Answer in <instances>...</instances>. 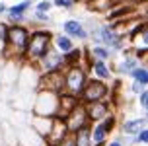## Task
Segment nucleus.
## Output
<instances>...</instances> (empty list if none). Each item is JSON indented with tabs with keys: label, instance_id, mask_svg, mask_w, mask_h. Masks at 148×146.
Masks as SVG:
<instances>
[{
	"label": "nucleus",
	"instance_id": "nucleus-1",
	"mask_svg": "<svg viewBox=\"0 0 148 146\" xmlns=\"http://www.w3.org/2000/svg\"><path fill=\"white\" fill-rule=\"evenodd\" d=\"M53 35L55 33L49 29H29V39L23 51L22 64H35L39 58H43L53 47Z\"/></svg>",
	"mask_w": 148,
	"mask_h": 146
},
{
	"label": "nucleus",
	"instance_id": "nucleus-2",
	"mask_svg": "<svg viewBox=\"0 0 148 146\" xmlns=\"http://www.w3.org/2000/svg\"><path fill=\"white\" fill-rule=\"evenodd\" d=\"M57 103H59V94L37 90L35 94H33V103H31L29 113L33 117L53 119V117L57 115Z\"/></svg>",
	"mask_w": 148,
	"mask_h": 146
},
{
	"label": "nucleus",
	"instance_id": "nucleus-3",
	"mask_svg": "<svg viewBox=\"0 0 148 146\" xmlns=\"http://www.w3.org/2000/svg\"><path fill=\"white\" fill-rule=\"evenodd\" d=\"M90 74H88V68L84 64H78V66H68L64 68V92L70 95H76L80 97L82 90L88 82Z\"/></svg>",
	"mask_w": 148,
	"mask_h": 146
},
{
	"label": "nucleus",
	"instance_id": "nucleus-4",
	"mask_svg": "<svg viewBox=\"0 0 148 146\" xmlns=\"http://www.w3.org/2000/svg\"><path fill=\"white\" fill-rule=\"evenodd\" d=\"M109 82H103V80H97V78H92L90 76L88 82H86V86L82 90L80 94V103H92V101H103L109 97Z\"/></svg>",
	"mask_w": 148,
	"mask_h": 146
},
{
	"label": "nucleus",
	"instance_id": "nucleus-5",
	"mask_svg": "<svg viewBox=\"0 0 148 146\" xmlns=\"http://www.w3.org/2000/svg\"><path fill=\"white\" fill-rule=\"evenodd\" d=\"M37 90H43V92H53V94H62L64 92V68L59 70H53V72H45L39 74L37 78Z\"/></svg>",
	"mask_w": 148,
	"mask_h": 146
},
{
	"label": "nucleus",
	"instance_id": "nucleus-6",
	"mask_svg": "<svg viewBox=\"0 0 148 146\" xmlns=\"http://www.w3.org/2000/svg\"><path fill=\"white\" fill-rule=\"evenodd\" d=\"M68 136H70V132H68V129H66V123H64L62 119L53 117L51 129L47 132V136L43 138V144L45 146H59V144H62Z\"/></svg>",
	"mask_w": 148,
	"mask_h": 146
},
{
	"label": "nucleus",
	"instance_id": "nucleus-7",
	"mask_svg": "<svg viewBox=\"0 0 148 146\" xmlns=\"http://www.w3.org/2000/svg\"><path fill=\"white\" fill-rule=\"evenodd\" d=\"M82 105H84V111H86V117H88L90 125H92V123H99V121H103L109 113H113V107H111L109 99H103V101H92V103H82Z\"/></svg>",
	"mask_w": 148,
	"mask_h": 146
},
{
	"label": "nucleus",
	"instance_id": "nucleus-8",
	"mask_svg": "<svg viewBox=\"0 0 148 146\" xmlns=\"http://www.w3.org/2000/svg\"><path fill=\"white\" fill-rule=\"evenodd\" d=\"M33 66L37 68V72H39V74L53 72V70L64 68V64H62V55H60V53H57V51L51 47V49L47 51V55H45L43 58H39V60H37Z\"/></svg>",
	"mask_w": 148,
	"mask_h": 146
},
{
	"label": "nucleus",
	"instance_id": "nucleus-9",
	"mask_svg": "<svg viewBox=\"0 0 148 146\" xmlns=\"http://www.w3.org/2000/svg\"><path fill=\"white\" fill-rule=\"evenodd\" d=\"M80 105V99L76 97V95H70L66 94V92H62V94H59V103H57V119H66L70 113H72L76 107Z\"/></svg>",
	"mask_w": 148,
	"mask_h": 146
},
{
	"label": "nucleus",
	"instance_id": "nucleus-10",
	"mask_svg": "<svg viewBox=\"0 0 148 146\" xmlns=\"http://www.w3.org/2000/svg\"><path fill=\"white\" fill-rule=\"evenodd\" d=\"M64 123H66V129H68L70 134L76 132V131H80V129H84V127H88L90 121H88V117H86V111H84V105H82V103L64 119Z\"/></svg>",
	"mask_w": 148,
	"mask_h": 146
},
{
	"label": "nucleus",
	"instance_id": "nucleus-11",
	"mask_svg": "<svg viewBox=\"0 0 148 146\" xmlns=\"http://www.w3.org/2000/svg\"><path fill=\"white\" fill-rule=\"evenodd\" d=\"M86 68H88V74L92 76V78H97V80H103V82L113 80V68H111L109 62L90 60V64L86 66Z\"/></svg>",
	"mask_w": 148,
	"mask_h": 146
},
{
	"label": "nucleus",
	"instance_id": "nucleus-12",
	"mask_svg": "<svg viewBox=\"0 0 148 146\" xmlns=\"http://www.w3.org/2000/svg\"><path fill=\"white\" fill-rule=\"evenodd\" d=\"M62 33L70 39H78V41H88V31L84 27V23L78 20H66L62 22Z\"/></svg>",
	"mask_w": 148,
	"mask_h": 146
},
{
	"label": "nucleus",
	"instance_id": "nucleus-13",
	"mask_svg": "<svg viewBox=\"0 0 148 146\" xmlns=\"http://www.w3.org/2000/svg\"><path fill=\"white\" fill-rule=\"evenodd\" d=\"M146 123H148V117L146 115L134 117V119H127V121L121 123V131H123V134H127V136H134L140 129L146 127Z\"/></svg>",
	"mask_w": 148,
	"mask_h": 146
},
{
	"label": "nucleus",
	"instance_id": "nucleus-14",
	"mask_svg": "<svg viewBox=\"0 0 148 146\" xmlns=\"http://www.w3.org/2000/svg\"><path fill=\"white\" fill-rule=\"evenodd\" d=\"M62 64H64V68L84 64V47H72L68 53H64L62 55Z\"/></svg>",
	"mask_w": 148,
	"mask_h": 146
},
{
	"label": "nucleus",
	"instance_id": "nucleus-15",
	"mask_svg": "<svg viewBox=\"0 0 148 146\" xmlns=\"http://www.w3.org/2000/svg\"><path fill=\"white\" fill-rule=\"evenodd\" d=\"M72 47H76V43H74L70 37H66L64 33H57V35H53V49H55L57 53L64 55V53H68Z\"/></svg>",
	"mask_w": 148,
	"mask_h": 146
},
{
	"label": "nucleus",
	"instance_id": "nucleus-16",
	"mask_svg": "<svg viewBox=\"0 0 148 146\" xmlns=\"http://www.w3.org/2000/svg\"><path fill=\"white\" fill-rule=\"evenodd\" d=\"M138 64H140V62L133 57V53H131V55H125V57L119 60L117 68H113V74H125V76H129V72L134 70Z\"/></svg>",
	"mask_w": 148,
	"mask_h": 146
},
{
	"label": "nucleus",
	"instance_id": "nucleus-17",
	"mask_svg": "<svg viewBox=\"0 0 148 146\" xmlns=\"http://www.w3.org/2000/svg\"><path fill=\"white\" fill-rule=\"evenodd\" d=\"M90 138H92V146L94 144H105L109 140V134L103 129L101 123H92L90 125Z\"/></svg>",
	"mask_w": 148,
	"mask_h": 146
},
{
	"label": "nucleus",
	"instance_id": "nucleus-18",
	"mask_svg": "<svg viewBox=\"0 0 148 146\" xmlns=\"http://www.w3.org/2000/svg\"><path fill=\"white\" fill-rule=\"evenodd\" d=\"M88 47V57L90 60H101V62H109L111 60V53L101 47V45H86Z\"/></svg>",
	"mask_w": 148,
	"mask_h": 146
},
{
	"label": "nucleus",
	"instance_id": "nucleus-19",
	"mask_svg": "<svg viewBox=\"0 0 148 146\" xmlns=\"http://www.w3.org/2000/svg\"><path fill=\"white\" fill-rule=\"evenodd\" d=\"M70 140H72V146H92V138H90V125L84 127L80 131H76L70 134Z\"/></svg>",
	"mask_w": 148,
	"mask_h": 146
},
{
	"label": "nucleus",
	"instance_id": "nucleus-20",
	"mask_svg": "<svg viewBox=\"0 0 148 146\" xmlns=\"http://www.w3.org/2000/svg\"><path fill=\"white\" fill-rule=\"evenodd\" d=\"M129 76L133 78V82H138L140 86H146L148 88V66L146 64H138L134 70L129 72Z\"/></svg>",
	"mask_w": 148,
	"mask_h": 146
},
{
	"label": "nucleus",
	"instance_id": "nucleus-21",
	"mask_svg": "<svg viewBox=\"0 0 148 146\" xmlns=\"http://www.w3.org/2000/svg\"><path fill=\"white\" fill-rule=\"evenodd\" d=\"M113 6H115V0H90V8L94 12H99V14L113 10Z\"/></svg>",
	"mask_w": 148,
	"mask_h": 146
},
{
	"label": "nucleus",
	"instance_id": "nucleus-22",
	"mask_svg": "<svg viewBox=\"0 0 148 146\" xmlns=\"http://www.w3.org/2000/svg\"><path fill=\"white\" fill-rule=\"evenodd\" d=\"M99 123L103 125V129L107 131V134H113V132H115V129L119 127V123H121V121H119V115L115 113V111H113V113H109V115L105 117L103 121H99Z\"/></svg>",
	"mask_w": 148,
	"mask_h": 146
},
{
	"label": "nucleus",
	"instance_id": "nucleus-23",
	"mask_svg": "<svg viewBox=\"0 0 148 146\" xmlns=\"http://www.w3.org/2000/svg\"><path fill=\"white\" fill-rule=\"evenodd\" d=\"M31 8V0H23L12 8H6V16H25V12Z\"/></svg>",
	"mask_w": 148,
	"mask_h": 146
},
{
	"label": "nucleus",
	"instance_id": "nucleus-24",
	"mask_svg": "<svg viewBox=\"0 0 148 146\" xmlns=\"http://www.w3.org/2000/svg\"><path fill=\"white\" fill-rule=\"evenodd\" d=\"M138 107L142 109L144 115L148 113V88H146V90H142L140 94H138Z\"/></svg>",
	"mask_w": 148,
	"mask_h": 146
},
{
	"label": "nucleus",
	"instance_id": "nucleus-25",
	"mask_svg": "<svg viewBox=\"0 0 148 146\" xmlns=\"http://www.w3.org/2000/svg\"><path fill=\"white\" fill-rule=\"evenodd\" d=\"M51 8H53L51 0H41V2L35 6V12H45V14H49V10H51Z\"/></svg>",
	"mask_w": 148,
	"mask_h": 146
},
{
	"label": "nucleus",
	"instance_id": "nucleus-26",
	"mask_svg": "<svg viewBox=\"0 0 148 146\" xmlns=\"http://www.w3.org/2000/svg\"><path fill=\"white\" fill-rule=\"evenodd\" d=\"M74 0H53V6H59V8H64V10H68V8H72Z\"/></svg>",
	"mask_w": 148,
	"mask_h": 146
},
{
	"label": "nucleus",
	"instance_id": "nucleus-27",
	"mask_svg": "<svg viewBox=\"0 0 148 146\" xmlns=\"http://www.w3.org/2000/svg\"><path fill=\"white\" fill-rule=\"evenodd\" d=\"M33 18H35L37 22H43V23H49V22H51V16L45 14V12H33Z\"/></svg>",
	"mask_w": 148,
	"mask_h": 146
},
{
	"label": "nucleus",
	"instance_id": "nucleus-28",
	"mask_svg": "<svg viewBox=\"0 0 148 146\" xmlns=\"http://www.w3.org/2000/svg\"><path fill=\"white\" fill-rule=\"evenodd\" d=\"M142 90H146V86H140V84H138V82H133V86H131V92H133V94H140Z\"/></svg>",
	"mask_w": 148,
	"mask_h": 146
},
{
	"label": "nucleus",
	"instance_id": "nucleus-29",
	"mask_svg": "<svg viewBox=\"0 0 148 146\" xmlns=\"http://www.w3.org/2000/svg\"><path fill=\"white\" fill-rule=\"evenodd\" d=\"M6 29H8V23L0 22V41H2V43H4V37H6Z\"/></svg>",
	"mask_w": 148,
	"mask_h": 146
},
{
	"label": "nucleus",
	"instance_id": "nucleus-30",
	"mask_svg": "<svg viewBox=\"0 0 148 146\" xmlns=\"http://www.w3.org/2000/svg\"><path fill=\"white\" fill-rule=\"evenodd\" d=\"M105 146H123V138L119 136V138H113L111 142L107 140V144H105Z\"/></svg>",
	"mask_w": 148,
	"mask_h": 146
},
{
	"label": "nucleus",
	"instance_id": "nucleus-31",
	"mask_svg": "<svg viewBox=\"0 0 148 146\" xmlns=\"http://www.w3.org/2000/svg\"><path fill=\"white\" fill-rule=\"evenodd\" d=\"M2 14H6V4L4 2H0V16Z\"/></svg>",
	"mask_w": 148,
	"mask_h": 146
},
{
	"label": "nucleus",
	"instance_id": "nucleus-32",
	"mask_svg": "<svg viewBox=\"0 0 148 146\" xmlns=\"http://www.w3.org/2000/svg\"><path fill=\"white\" fill-rule=\"evenodd\" d=\"M59 146H72V140H70V136H68V138L64 140V142H62V144H59Z\"/></svg>",
	"mask_w": 148,
	"mask_h": 146
},
{
	"label": "nucleus",
	"instance_id": "nucleus-33",
	"mask_svg": "<svg viewBox=\"0 0 148 146\" xmlns=\"http://www.w3.org/2000/svg\"><path fill=\"white\" fill-rule=\"evenodd\" d=\"M2 64H4V60L0 58V74H2Z\"/></svg>",
	"mask_w": 148,
	"mask_h": 146
}]
</instances>
